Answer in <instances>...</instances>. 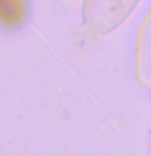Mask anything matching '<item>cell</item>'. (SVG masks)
<instances>
[{"instance_id":"cell-1","label":"cell","mask_w":151,"mask_h":156,"mask_svg":"<svg viewBox=\"0 0 151 156\" xmlns=\"http://www.w3.org/2000/svg\"><path fill=\"white\" fill-rule=\"evenodd\" d=\"M26 0H0V23L7 28H15L24 20Z\"/></svg>"}]
</instances>
